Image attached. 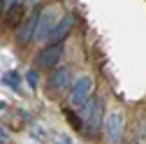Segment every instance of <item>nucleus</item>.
Masks as SVG:
<instances>
[{
    "mask_svg": "<svg viewBox=\"0 0 146 144\" xmlns=\"http://www.w3.org/2000/svg\"><path fill=\"white\" fill-rule=\"evenodd\" d=\"M7 16H5V26L7 28H19V21H21V14H23V5L21 3H14L9 9H5Z\"/></svg>",
    "mask_w": 146,
    "mask_h": 144,
    "instance_id": "9",
    "label": "nucleus"
},
{
    "mask_svg": "<svg viewBox=\"0 0 146 144\" xmlns=\"http://www.w3.org/2000/svg\"><path fill=\"white\" fill-rule=\"evenodd\" d=\"M5 107H7V102H3V100H0V112H3V109H5Z\"/></svg>",
    "mask_w": 146,
    "mask_h": 144,
    "instance_id": "14",
    "label": "nucleus"
},
{
    "mask_svg": "<svg viewBox=\"0 0 146 144\" xmlns=\"http://www.w3.org/2000/svg\"><path fill=\"white\" fill-rule=\"evenodd\" d=\"M56 26V7H49L44 14H40V21H37V30H35V40H49V35Z\"/></svg>",
    "mask_w": 146,
    "mask_h": 144,
    "instance_id": "6",
    "label": "nucleus"
},
{
    "mask_svg": "<svg viewBox=\"0 0 146 144\" xmlns=\"http://www.w3.org/2000/svg\"><path fill=\"white\" fill-rule=\"evenodd\" d=\"M28 3H30V5H35V3H37V0H28Z\"/></svg>",
    "mask_w": 146,
    "mask_h": 144,
    "instance_id": "15",
    "label": "nucleus"
},
{
    "mask_svg": "<svg viewBox=\"0 0 146 144\" xmlns=\"http://www.w3.org/2000/svg\"><path fill=\"white\" fill-rule=\"evenodd\" d=\"M90 91H93V79L90 77H79L72 86V93H70V107L74 109H81L84 102L90 98Z\"/></svg>",
    "mask_w": 146,
    "mask_h": 144,
    "instance_id": "2",
    "label": "nucleus"
},
{
    "mask_svg": "<svg viewBox=\"0 0 146 144\" xmlns=\"http://www.w3.org/2000/svg\"><path fill=\"white\" fill-rule=\"evenodd\" d=\"M37 21H40V12L35 9L28 19L23 23H19V28H16V44L26 47L33 37H35V30H37Z\"/></svg>",
    "mask_w": 146,
    "mask_h": 144,
    "instance_id": "5",
    "label": "nucleus"
},
{
    "mask_svg": "<svg viewBox=\"0 0 146 144\" xmlns=\"http://www.w3.org/2000/svg\"><path fill=\"white\" fill-rule=\"evenodd\" d=\"M3 81L12 88V91H19V75H16V72H5V75H3Z\"/></svg>",
    "mask_w": 146,
    "mask_h": 144,
    "instance_id": "10",
    "label": "nucleus"
},
{
    "mask_svg": "<svg viewBox=\"0 0 146 144\" xmlns=\"http://www.w3.org/2000/svg\"><path fill=\"white\" fill-rule=\"evenodd\" d=\"M102 125H104V135H107V139L111 142V144H118V142L123 139L125 119H123L121 112H111V114H109V116L102 121Z\"/></svg>",
    "mask_w": 146,
    "mask_h": 144,
    "instance_id": "3",
    "label": "nucleus"
},
{
    "mask_svg": "<svg viewBox=\"0 0 146 144\" xmlns=\"http://www.w3.org/2000/svg\"><path fill=\"white\" fill-rule=\"evenodd\" d=\"M63 44H49V47H44L40 53H37V67H53L56 70V65L60 63V58H63Z\"/></svg>",
    "mask_w": 146,
    "mask_h": 144,
    "instance_id": "4",
    "label": "nucleus"
},
{
    "mask_svg": "<svg viewBox=\"0 0 146 144\" xmlns=\"http://www.w3.org/2000/svg\"><path fill=\"white\" fill-rule=\"evenodd\" d=\"M7 137H9V135H7V130H5V128H0V142L5 144V139H7Z\"/></svg>",
    "mask_w": 146,
    "mask_h": 144,
    "instance_id": "13",
    "label": "nucleus"
},
{
    "mask_svg": "<svg viewBox=\"0 0 146 144\" xmlns=\"http://www.w3.org/2000/svg\"><path fill=\"white\" fill-rule=\"evenodd\" d=\"M72 23H74V16H72V14H63L60 19L56 21V26H53L51 35H49V40H51V44H60V42H63V40L67 37V33H70Z\"/></svg>",
    "mask_w": 146,
    "mask_h": 144,
    "instance_id": "7",
    "label": "nucleus"
},
{
    "mask_svg": "<svg viewBox=\"0 0 146 144\" xmlns=\"http://www.w3.org/2000/svg\"><path fill=\"white\" fill-rule=\"evenodd\" d=\"M26 77H28V84H30V88H37V84H40V77H37V72H35V70H30Z\"/></svg>",
    "mask_w": 146,
    "mask_h": 144,
    "instance_id": "12",
    "label": "nucleus"
},
{
    "mask_svg": "<svg viewBox=\"0 0 146 144\" xmlns=\"http://www.w3.org/2000/svg\"><path fill=\"white\" fill-rule=\"evenodd\" d=\"M65 116L70 119V123L74 125V128H81V119H79V116H77L74 112H72V109H65Z\"/></svg>",
    "mask_w": 146,
    "mask_h": 144,
    "instance_id": "11",
    "label": "nucleus"
},
{
    "mask_svg": "<svg viewBox=\"0 0 146 144\" xmlns=\"http://www.w3.org/2000/svg\"><path fill=\"white\" fill-rule=\"evenodd\" d=\"M79 119H81V128H86L88 135H95L102 125V102L98 98H88L79 109Z\"/></svg>",
    "mask_w": 146,
    "mask_h": 144,
    "instance_id": "1",
    "label": "nucleus"
},
{
    "mask_svg": "<svg viewBox=\"0 0 146 144\" xmlns=\"http://www.w3.org/2000/svg\"><path fill=\"white\" fill-rule=\"evenodd\" d=\"M72 84V72L70 67H56L49 77V86L53 91H65V88Z\"/></svg>",
    "mask_w": 146,
    "mask_h": 144,
    "instance_id": "8",
    "label": "nucleus"
}]
</instances>
